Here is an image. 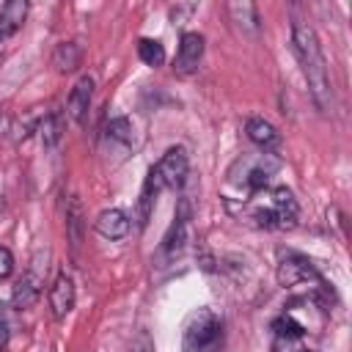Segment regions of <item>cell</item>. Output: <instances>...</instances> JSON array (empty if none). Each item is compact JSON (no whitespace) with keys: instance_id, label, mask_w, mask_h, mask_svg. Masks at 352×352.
<instances>
[{"instance_id":"2e32d148","label":"cell","mask_w":352,"mask_h":352,"mask_svg":"<svg viewBox=\"0 0 352 352\" xmlns=\"http://www.w3.org/2000/svg\"><path fill=\"white\" fill-rule=\"evenodd\" d=\"M80 58H82V50H80L77 41H60V44L55 47V52H52V63H55V69H58L60 74L74 72V69L80 66Z\"/></svg>"},{"instance_id":"7a4b0ae2","label":"cell","mask_w":352,"mask_h":352,"mask_svg":"<svg viewBox=\"0 0 352 352\" xmlns=\"http://www.w3.org/2000/svg\"><path fill=\"white\" fill-rule=\"evenodd\" d=\"M280 160L272 151H258V154H242L231 168H228V184L245 190V192H261L267 190L270 179L278 173Z\"/></svg>"},{"instance_id":"4fadbf2b","label":"cell","mask_w":352,"mask_h":352,"mask_svg":"<svg viewBox=\"0 0 352 352\" xmlns=\"http://www.w3.org/2000/svg\"><path fill=\"white\" fill-rule=\"evenodd\" d=\"M94 228H96L99 236L116 242V239H124V236L129 234L132 223H129V214H126L124 209H104V212L96 214Z\"/></svg>"},{"instance_id":"603a6c76","label":"cell","mask_w":352,"mask_h":352,"mask_svg":"<svg viewBox=\"0 0 352 352\" xmlns=\"http://www.w3.org/2000/svg\"><path fill=\"white\" fill-rule=\"evenodd\" d=\"M11 272H14V253L6 245H0V278H8Z\"/></svg>"},{"instance_id":"8992f818","label":"cell","mask_w":352,"mask_h":352,"mask_svg":"<svg viewBox=\"0 0 352 352\" xmlns=\"http://www.w3.org/2000/svg\"><path fill=\"white\" fill-rule=\"evenodd\" d=\"M148 170L154 173V179L160 182L162 190H182L184 182H187V173H190V157L182 146H173Z\"/></svg>"},{"instance_id":"d6986e66","label":"cell","mask_w":352,"mask_h":352,"mask_svg":"<svg viewBox=\"0 0 352 352\" xmlns=\"http://www.w3.org/2000/svg\"><path fill=\"white\" fill-rule=\"evenodd\" d=\"M38 135H41V143L47 148H55L60 143V138H63V118H60V113H47L41 118V124H38Z\"/></svg>"},{"instance_id":"d4e9b609","label":"cell","mask_w":352,"mask_h":352,"mask_svg":"<svg viewBox=\"0 0 352 352\" xmlns=\"http://www.w3.org/2000/svg\"><path fill=\"white\" fill-rule=\"evenodd\" d=\"M132 352H154V344H151V341H148V338H146V336H140V338H138V344H135V349H132Z\"/></svg>"},{"instance_id":"7402d4cb","label":"cell","mask_w":352,"mask_h":352,"mask_svg":"<svg viewBox=\"0 0 352 352\" xmlns=\"http://www.w3.org/2000/svg\"><path fill=\"white\" fill-rule=\"evenodd\" d=\"M195 11H198V6H195V3H187V6H173V8H170V22L182 25V22H187V19H190Z\"/></svg>"},{"instance_id":"5bb4252c","label":"cell","mask_w":352,"mask_h":352,"mask_svg":"<svg viewBox=\"0 0 352 352\" xmlns=\"http://www.w3.org/2000/svg\"><path fill=\"white\" fill-rule=\"evenodd\" d=\"M28 11H30V6L25 0H8L6 6H0V44L8 41L25 25Z\"/></svg>"},{"instance_id":"7c38bea8","label":"cell","mask_w":352,"mask_h":352,"mask_svg":"<svg viewBox=\"0 0 352 352\" xmlns=\"http://www.w3.org/2000/svg\"><path fill=\"white\" fill-rule=\"evenodd\" d=\"M204 36L201 33H184L182 41H179V52H176V60H173V69L179 74H192L204 58Z\"/></svg>"},{"instance_id":"cb8c5ba5","label":"cell","mask_w":352,"mask_h":352,"mask_svg":"<svg viewBox=\"0 0 352 352\" xmlns=\"http://www.w3.org/2000/svg\"><path fill=\"white\" fill-rule=\"evenodd\" d=\"M8 341H11V327H8V319H6L3 305H0V352L8 349Z\"/></svg>"},{"instance_id":"ffe728a7","label":"cell","mask_w":352,"mask_h":352,"mask_svg":"<svg viewBox=\"0 0 352 352\" xmlns=\"http://www.w3.org/2000/svg\"><path fill=\"white\" fill-rule=\"evenodd\" d=\"M138 58L146 66H151V69L162 66L165 63V47H162V41H157V38H140L138 41Z\"/></svg>"},{"instance_id":"8fae6325","label":"cell","mask_w":352,"mask_h":352,"mask_svg":"<svg viewBox=\"0 0 352 352\" xmlns=\"http://www.w3.org/2000/svg\"><path fill=\"white\" fill-rule=\"evenodd\" d=\"M91 99H94V77H91V74H82V77L72 85L69 99H66V113H69V118H72L77 126L85 124L88 110H91Z\"/></svg>"},{"instance_id":"6da1fadb","label":"cell","mask_w":352,"mask_h":352,"mask_svg":"<svg viewBox=\"0 0 352 352\" xmlns=\"http://www.w3.org/2000/svg\"><path fill=\"white\" fill-rule=\"evenodd\" d=\"M292 47L300 63V72L308 82V94L316 104L319 113H330L333 110V85H330V72H327V60L319 44L316 30L305 22V19H294L292 22Z\"/></svg>"},{"instance_id":"ac0fdd59","label":"cell","mask_w":352,"mask_h":352,"mask_svg":"<svg viewBox=\"0 0 352 352\" xmlns=\"http://www.w3.org/2000/svg\"><path fill=\"white\" fill-rule=\"evenodd\" d=\"M66 234L72 239V248L77 250L82 242V206H80L77 195H72L66 204Z\"/></svg>"},{"instance_id":"3957f363","label":"cell","mask_w":352,"mask_h":352,"mask_svg":"<svg viewBox=\"0 0 352 352\" xmlns=\"http://www.w3.org/2000/svg\"><path fill=\"white\" fill-rule=\"evenodd\" d=\"M297 217H300L297 198L283 184L264 190V201L253 209V220L261 228H294L297 226Z\"/></svg>"},{"instance_id":"44dd1931","label":"cell","mask_w":352,"mask_h":352,"mask_svg":"<svg viewBox=\"0 0 352 352\" xmlns=\"http://www.w3.org/2000/svg\"><path fill=\"white\" fill-rule=\"evenodd\" d=\"M104 138L110 140V143H116V146H121V148H126V146H132V124H129V118H113L107 126H104Z\"/></svg>"},{"instance_id":"5b68a950","label":"cell","mask_w":352,"mask_h":352,"mask_svg":"<svg viewBox=\"0 0 352 352\" xmlns=\"http://www.w3.org/2000/svg\"><path fill=\"white\" fill-rule=\"evenodd\" d=\"M223 341V322L209 311H198L184 327V352H214Z\"/></svg>"},{"instance_id":"ba28073f","label":"cell","mask_w":352,"mask_h":352,"mask_svg":"<svg viewBox=\"0 0 352 352\" xmlns=\"http://www.w3.org/2000/svg\"><path fill=\"white\" fill-rule=\"evenodd\" d=\"M270 352H305V327L292 316H278L272 322V346Z\"/></svg>"},{"instance_id":"9c48e42d","label":"cell","mask_w":352,"mask_h":352,"mask_svg":"<svg viewBox=\"0 0 352 352\" xmlns=\"http://www.w3.org/2000/svg\"><path fill=\"white\" fill-rule=\"evenodd\" d=\"M47 302H50V311H52L55 319H66L72 314V308L77 302V286H74V278L66 270H60L55 275V280L47 292Z\"/></svg>"},{"instance_id":"277c9868","label":"cell","mask_w":352,"mask_h":352,"mask_svg":"<svg viewBox=\"0 0 352 352\" xmlns=\"http://www.w3.org/2000/svg\"><path fill=\"white\" fill-rule=\"evenodd\" d=\"M47 261H50V250H36L28 270L22 272V278L16 280L14 292H11V305L19 311H28L38 302L41 297V286L47 278Z\"/></svg>"},{"instance_id":"30bf717a","label":"cell","mask_w":352,"mask_h":352,"mask_svg":"<svg viewBox=\"0 0 352 352\" xmlns=\"http://www.w3.org/2000/svg\"><path fill=\"white\" fill-rule=\"evenodd\" d=\"M187 231H190V204L187 201H179V209H176L173 223H170V228H168V234L162 239V250L160 253L165 258L179 256L184 250V245H187Z\"/></svg>"},{"instance_id":"9a60e30c","label":"cell","mask_w":352,"mask_h":352,"mask_svg":"<svg viewBox=\"0 0 352 352\" xmlns=\"http://www.w3.org/2000/svg\"><path fill=\"white\" fill-rule=\"evenodd\" d=\"M245 135H248V140L256 143L261 151H272V148L280 143V132H278L270 121H264V118H248V121H245Z\"/></svg>"},{"instance_id":"52a82bcc","label":"cell","mask_w":352,"mask_h":352,"mask_svg":"<svg viewBox=\"0 0 352 352\" xmlns=\"http://www.w3.org/2000/svg\"><path fill=\"white\" fill-rule=\"evenodd\" d=\"M278 283L280 286H300V283H319L322 286V275L308 256L294 253V250H280Z\"/></svg>"},{"instance_id":"e0dca14e","label":"cell","mask_w":352,"mask_h":352,"mask_svg":"<svg viewBox=\"0 0 352 352\" xmlns=\"http://www.w3.org/2000/svg\"><path fill=\"white\" fill-rule=\"evenodd\" d=\"M228 11H231V19L236 22V28L242 33H258L261 25H258V11L253 3H231Z\"/></svg>"}]
</instances>
